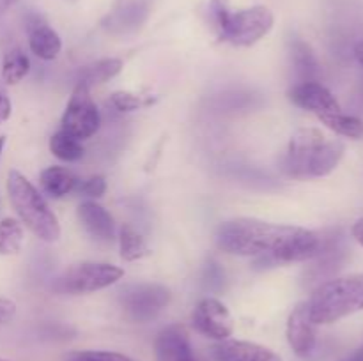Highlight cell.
Masks as SVG:
<instances>
[{
    "label": "cell",
    "mask_w": 363,
    "mask_h": 361,
    "mask_svg": "<svg viewBox=\"0 0 363 361\" xmlns=\"http://www.w3.org/2000/svg\"><path fill=\"white\" fill-rule=\"evenodd\" d=\"M215 237L216 246L225 253L254 257L257 262L273 264L311 260L321 246V236L312 230L255 218L223 222Z\"/></svg>",
    "instance_id": "6da1fadb"
},
{
    "label": "cell",
    "mask_w": 363,
    "mask_h": 361,
    "mask_svg": "<svg viewBox=\"0 0 363 361\" xmlns=\"http://www.w3.org/2000/svg\"><path fill=\"white\" fill-rule=\"evenodd\" d=\"M344 151L346 147L340 140H328L315 127H301L291 137L282 168L294 179L326 177L337 168Z\"/></svg>",
    "instance_id": "7a4b0ae2"
},
{
    "label": "cell",
    "mask_w": 363,
    "mask_h": 361,
    "mask_svg": "<svg viewBox=\"0 0 363 361\" xmlns=\"http://www.w3.org/2000/svg\"><path fill=\"white\" fill-rule=\"evenodd\" d=\"M308 315L315 326L333 324L363 310V273L319 283L307 301Z\"/></svg>",
    "instance_id": "3957f363"
},
{
    "label": "cell",
    "mask_w": 363,
    "mask_h": 361,
    "mask_svg": "<svg viewBox=\"0 0 363 361\" xmlns=\"http://www.w3.org/2000/svg\"><path fill=\"white\" fill-rule=\"evenodd\" d=\"M7 195L18 218L34 236L45 243H55L60 237V225L55 212L50 209L34 184L18 170L7 173Z\"/></svg>",
    "instance_id": "277c9868"
},
{
    "label": "cell",
    "mask_w": 363,
    "mask_h": 361,
    "mask_svg": "<svg viewBox=\"0 0 363 361\" xmlns=\"http://www.w3.org/2000/svg\"><path fill=\"white\" fill-rule=\"evenodd\" d=\"M223 41L236 46H252L269 34L275 23L272 9L254 6L240 11H227L215 18Z\"/></svg>",
    "instance_id": "5b68a950"
},
{
    "label": "cell",
    "mask_w": 363,
    "mask_h": 361,
    "mask_svg": "<svg viewBox=\"0 0 363 361\" xmlns=\"http://www.w3.org/2000/svg\"><path fill=\"white\" fill-rule=\"evenodd\" d=\"M124 271L119 265L106 262H82L71 265L55 280L53 290L60 294H91L96 290L106 289L123 278Z\"/></svg>",
    "instance_id": "8992f818"
},
{
    "label": "cell",
    "mask_w": 363,
    "mask_h": 361,
    "mask_svg": "<svg viewBox=\"0 0 363 361\" xmlns=\"http://www.w3.org/2000/svg\"><path fill=\"white\" fill-rule=\"evenodd\" d=\"M170 290L160 283H133L121 290L119 303L135 322H149L169 304Z\"/></svg>",
    "instance_id": "52a82bcc"
},
{
    "label": "cell",
    "mask_w": 363,
    "mask_h": 361,
    "mask_svg": "<svg viewBox=\"0 0 363 361\" xmlns=\"http://www.w3.org/2000/svg\"><path fill=\"white\" fill-rule=\"evenodd\" d=\"M60 124H62L60 130L78 138L80 142L91 138L99 130L101 115H99V110L87 85L77 84V87L73 88V94L67 101Z\"/></svg>",
    "instance_id": "ba28073f"
},
{
    "label": "cell",
    "mask_w": 363,
    "mask_h": 361,
    "mask_svg": "<svg viewBox=\"0 0 363 361\" xmlns=\"http://www.w3.org/2000/svg\"><path fill=\"white\" fill-rule=\"evenodd\" d=\"M195 331L211 340H227L234 331V321L229 308L216 297H204L199 301L191 315Z\"/></svg>",
    "instance_id": "9c48e42d"
},
{
    "label": "cell",
    "mask_w": 363,
    "mask_h": 361,
    "mask_svg": "<svg viewBox=\"0 0 363 361\" xmlns=\"http://www.w3.org/2000/svg\"><path fill=\"white\" fill-rule=\"evenodd\" d=\"M291 103L298 108L308 110L318 117L328 115V113L340 112V105L335 96L319 81H301L294 84L287 92Z\"/></svg>",
    "instance_id": "30bf717a"
},
{
    "label": "cell",
    "mask_w": 363,
    "mask_h": 361,
    "mask_svg": "<svg viewBox=\"0 0 363 361\" xmlns=\"http://www.w3.org/2000/svg\"><path fill=\"white\" fill-rule=\"evenodd\" d=\"M287 342L294 354L300 357H307L315 347V324L308 315L307 301L298 303L287 319Z\"/></svg>",
    "instance_id": "8fae6325"
},
{
    "label": "cell",
    "mask_w": 363,
    "mask_h": 361,
    "mask_svg": "<svg viewBox=\"0 0 363 361\" xmlns=\"http://www.w3.org/2000/svg\"><path fill=\"white\" fill-rule=\"evenodd\" d=\"M346 258V246L342 243L340 234H332L328 237H321V246L314 258H311L312 265L308 269V275L314 282L321 283V280H330L333 273L342 268V262Z\"/></svg>",
    "instance_id": "7c38bea8"
},
{
    "label": "cell",
    "mask_w": 363,
    "mask_h": 361,
    "mask_svg": "<svg viewBox=\"0 0 363 361\" xmlns=\"http://www.w3.org/2000/svg\"><path fill=\"white\" fill-rule=\"evenodd\" d=\"M156 361H191L195 360L188 331L179 324L167 326L155 340Z\"/></svg>",
    "instance_id": "4fadbf2b"
},
{
    "label": "cell",
    "mask_w": 363,
    "mask_h": 361,
    "mask_svg": "<svg viewBox=\"0 0 363 361\" xmlns=\"http://www.w3.org/2000/svg\"><path fill=\"white\" fill-rule=\"evenodd\" d=\"M215 361H282L275 350L243 340H222L211 347Z\"/></svg>",
    "instance_id": "5bb4252c"
},
{
    "label": "cell",
    "mask_w": 363,
    "mask_h": 361,
    "mask_svg": "<svg viewBox=\"0 0 363 361\" xmlns=\"http://www.w3.org/2000/svg\"><path fill=\"white\" fill-rule=\"evenodd\" d=\"M151 4V0H124L113 7L112 13L106 14L103 25L112 32L135 30L147 20Z\"/></svg>",
    "instance_id": "9a60e30c"
},
{
    "label": "cell",
    "mask_w": 363,
    "mask_h": 361,
    "mask_svg": "<svg viewBox=\"0 0 363 361\" xmlns=\"http://www.w3.org/2000/svg\"><path fill=\"white\" fill-rule=\"evenodd\" d=\"M27 32H28V46L30 52L41 60H53L59 57L62 50V41L60 35L41 20L39 16H30L27 20Z\"/></svg>",
    "instance_id": "2e32d148"
},
{
    "label": "cell",
    "mask_w": 363,
    "mask_h": 361,
    "mask_svg": "<svg viewBox=\"0 0 363 361\" xmlns=\"http://www.w3.org/2000/svg\"><path fill=\"white\" fill-rule=\"evenodd\" d=\"M78 219L89 234L98 241H112L116 237V223L103 205L87 200L78 205Z\"/></svg>",
    "instance_id": "e0dca14e"
},
{
    "label": "cell",
    "mask_w": 363,
    "mask_h": 361,
    "mask_svg": "<svg viewBox=\"0 0 363 361\" xmlns=\"http://www.w3.org/2000/svg\"><path fill=\"white\" fill-rule=\"evenodd\" d=\"M289 59L298 81H318L319 62L315 53L307 41L300 38H293L289 41Z\"/></svg>",
    "instance_id": "ac0fdd59"
},
{
    "label": "cell",
    "mask_w": 363,
    "mask_h": 361,
    "mask_svg": "<svg viewBox=\"0 0 363 361\" xmlns=\"http://www.w3.org/2000/svg\"><path fill=\"white\" fill-rule=\"evenodd\" d=\"M43 191L52 198H62L77 188L78 179L66 166H48L39 177Z\"/></svg>",
    "instance_id": "d6986e66"
},
{
    "label": "cell",
    "mask_w": 363,
    "mask_h": 361,
    "mask_svg": "<svg viewBox=\"0 0 363 361\" xmlns=\"http://www.w3.org/2000/svg\"><path fill=\"white\" fill-rule=\"evenodd\" d=\"M123 69V60L121 59H101L89 64L80 71L78 84L87 85L89 88L94 85H101L116 78Z\"/></svg>",
    "instance_id": "ffe728a7"
},
{
    "label": "cell",
    "mask_w": 363,
    "mask_h": 361,
    "mask_svg": "<svg viewBox=\"0 0 363 361\" xmlns=\"http://www.w3.org/2000/svg\"><path fill=\"white\" fill-rule=\"evenodd\" d=\"M30 71V60L23 50L13 48L4 55L2 60V80L7 85H16L23 80Z\"/></svg>",
    "instance_id": "44dd1931"
},
{
    "label": "cell",
    "mask_w": 363,
    "mask_h": 361,
    "mask_svg": "<svg viewBox=\"0 0 363 361\" xmlns=\"http://www.w3.org/2000/svg\"><path fill=\"white\" fill-rule=\"evenodd\" d=\"M119 246H121V257L128 262L140 260V258L147 257V255L151 253L147 244H145L144 237H142L131 225L121 227Z\"/></svg>",
    "instance_id": "7402d4cb"
},
{
    "label": "cell",
    "mask_w": 363,
    "mask_h": 361,
    "mask_svg": "<svg viewBox=\"0 0 363 361\" xmlns=\"http://www.w3.org/2000/svg\"><path fill=\"white\" fill-rule=\"evenodd\" d=\"M326 127L335 131L337 134H342L347 138H362L363 137V120L354 115H347L342 110L337 113H328V115L318 117Z\"/></svg>",
    "instance_id": "603a6c76"
},
{
    "label": "cell",
    "mask_w": 363,
    "mask_h": 361,
    "mask_svg": "<svg viewBox=\"0 0 363 361\" xmlns=\"http://www.w3.org/2000/svg\"><path fill=\"white\" fill-rule=\"evenodd\" d=\"M50 151L62 161H78L84 156V145L78 138L71 137L66 131H57L50 138Z\"/></svg>",
    "instance_id": "cb8c5ba5"
},
{
    "label": "cell",
    "mask_w": 363,
    "mask_h": 361,
    "mask_svg": "<svg viewBox=\"0 0 363 361\" xmlns=\"http://www.w3.org/2000/svg\"><path fill=\"white\" fill-rule=\"evenodd\" d=\"M25 241L23 227L18 219L4 218L0 222V255H16Z\"/></svg>",
    "instance_id": "d4e9b609"
},
{
    "label": "cell",
    "mask_w": 363,
    "mask_h": 361,
    "mask_svg": "<svg viewBox=\"0 0 363 361\" xmlns=\"http://www.w3.org/2000/svg\"><path fill=\"white\" fill-rule=\"evenodd\" d=\"M66 361H133L121 353L110 350H73L66 354Z\"/></svg>",
    "instance_id": "484cf974"
},
{
    "label": "cell",
    "mask_w": 363,
    "mask_h": 361,
    "mask_svg": "<svg viewBox=\"0 0 363 361\" xmlns=\"http://www.w3.org/2000/svg\"><path fill=\"white\" fill-rule=\"evenodd\" d=\"M110 103H112L113 108L119 110V112H135V110H138L140 106L145 105V103L142 101L140 96H135L126 91L113 92L112 98H110Z\"/></svg>",
    "instance_id": "4316f807"
},
{
    "label": "cell",
    "mask_w": 363,
    "mask_h": 361,
    "mask_svg": "<svg viewBox=\"0 0 363 361\" xmlns=\"http://www.w3.org/2000/svg\"><path fill=\"white\" fill-rule=\"evenodd\" d=\"M106 191V180L103 176L89 177L78 186V193L87 198H101Z\"/></svg>",
    "instance_id": "83f0119b"
},
{
    "label": "cell",
    "mask_w": 363,
    "mask_h": 361,
    "mask_svg": "<svg viewBox=\"0 0 363 361\" xmlns=\"http://www.w3.org/2000/svg\"><path fill=\"white\" fill-rule=\"evenodd\" d=\"M16 315V303L7 297H0V326L11 322Z\"/></svg>",
    "instance_id": "f1b7e54d"
},
{
    "label": "cell",
    "mask_w": 363,
    "mask_h": 361,
    "mask_svg": "<svg viewBox=\"0 0 363 361\" xmlns=\"http://www.w3.org/2000/svg\"><path fill=\"white\" fill-rule=\"evenodd\" d=\"M11 112H13L11 99L7 98L6 94H2V92H0V124H4L7 119H9Z\"/></svg>",
    "instance_id": "f546056e"
},
{
    "label": "cell",
    "mask_w": 363,
    "mask_h": 361,
    "mask_svg": "<svg viewBox=\"0 0 363 361\" xmlns=\"http://www.w3.org/2000/svg\"><path fill=\"white\" fill-rule=\"evenodd\" d=\"M229 2L230 0H211V13H213V18L220 16V14L227 13L229 9Z\"/></svg>",
    "instance_id": "4dcf8cb0"
},
{
    "label": "cell",
    "mask_w": 363,
    "mask_h": 361,
    "mask_svg": "<svg viewBox=\"0 0 363 361\" xmlns=\"http://www.w3.org/2000/svg\"><path fill=\"white\" fill-rule=\"evenodd\" d=\"M351 232H353V237L358 241V244H362L363 246V218L357 219L353 225V229H351Z\"/></svg>",
    "instance_id": "1f68e13d"
},
{
    "label": "cell",
    "mask_w": 363,
    "mask_h": 361,
    "mask_svg": "<svg viewBox=\"0 0 363 361\" xmlns=\"http://www.w3.org/2000/svg\"><path fill=\"white\" fill-rule=\"evenodd\" d=\"M16 2L18 0H0V16H2V14H6L7 11H9Z\"/></svg>",
    "instance_id": "d6a6232c"
},
{
    "label": "cell",
    "mask_w": 363,
    "mask_h": 361,
    "mask_svg": "<svg viewBox=\"0 0 363 361\" xmlns=\"http://www.w3.org/2000/svg\"><path fill=\"white\" fill-rule=\"evenodd\" d=\"M354 57H357L358 64L363 67V39L362 41H358L357 46H354Z\"/></svg>",
    "instance_id": "836d02e7"
},
{
    "label": "cell",
    "mask_w": 363,
    "mask_h": 361,
    "mask_svg": "<svg viewBox=\"0 0 363 361\" xmlns=\"http://www.w3.org/2000/svg\"><path fill=\"white\" fill-rule=\"evenodd\" d=\"M350 361H363V345L353 354V357H351Z\"/></svg>",
    "instance_id": "e575fe53"
},
{
    "label": "cell",
    "mask_w": 363,
    "mask_h": 361,
    "mask_svg": "<svg viewBox=\"0 0 363 361\" xmlns=\"http://www.w3.org/2000/svg\"><path fill=\"white\" fill-rule=\"evenodd\" d=\"M4 145H6V137H0V156H2Z\"/></svg>",
    "instance_id": "d590c367"
},
{
    "label": "cell",
    "mask_w": 363,
    "mask_h": 361,
    "mask_svg": "<svg viewBox=\"0 0 363 361\" xmlns=\"http://www.w3.org/2000/svg\"><path fill=\"white\" fill-rule=\"evenodd\" d=\"M67 2H77V0H67Z\"/></svg>",
    "instance_id": "8d00e7d4"
},
{
    "label": "cell",
    "mask_w": 363,
    "mask_h": 361,
    "mask_svg": "<svg viewBox=\"0 0 363 361\" xmlns=\"http://www.w3.org/2000/svg\"><path fill=\"white\" fill-rule=\"evenodd\" d=\"M191 361H197V360H191Z\"/></svg>",
    "instance_id": "74e56055"
},
{
    "label": "cell",
    "mask_w": 363,
    "mask_h": 361,
    "mask_svg": "<svg viewBox=\"0 0 363 361\" xmlns=\"http://www.w3.org/2000/svg\"><path fill=\"white\" fill-rule=\"evenodd\" d=\"M0 361H6V360H0Z\"/></svg>",
    "instance_id": "f35d334b"
}]
</instances>
